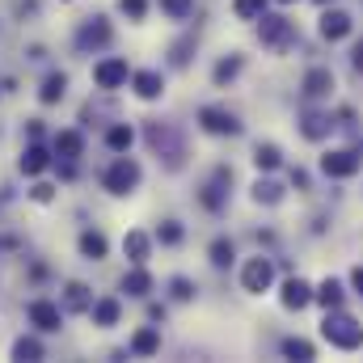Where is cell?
Segmentation results:
<instances>
[{
    "label": "cell",
    "instance_id": "1",
    "mask_svg": "<svg viewBox=\"0 0 363 363\" xmlns=\"http://www.w3.org/2000/svg\"><path fill=\"white\" fill-rule=\"evenodd\" d=\"M321 334H325V342H330V347H338V351H355V347H363V325L355 321V317H347V313L325 317Z\"/></svg>",
    "mask_w": 363,
    "mask_h": 363
},
{
    "label": "cell",
    "instance_id": "2",
    "mask_svg": "<svg viewBox=\"0 0 363 363\" xmlns=\"http://www.w3.org/2000/svg\"><path fill=\"white\" fill-rule=\"evenodd\" d=\"M135 182H140V165L123 157V161L110 165V174H106V190H110V194H127V190H135Z\"/></svg>",
    "mask_w": 363,
    "mask_h": 363
},
{
    "label": "cell",
    "instance_id": "3",
    "mask_svg": "<svg viewBox=\"0 0 363 363\" xmlns=\"http://www.w3.org/2000/svg\"><path fill=\"white\" fill-rule=\"evenodd\" d=\"M321 169H325V178H351V174L359 169V152H351V148L325 152V157H321Z\"/></svg>",
    "mask_w": 363,
    "mask_h": 363
},
{
    "label": "cell",
    "instance_id": "4",
    "mask_svg": "<svg viewBox=\"0 0 363 363\" xmlns=\"http://www.w3.org/2000/svg\"><path fill=\"white\" fill-rule=\"evenodd\" d=\"M241 283H245V291H267V287L274 283V267L267 262V258H254V262H245Z\"/></svg>",
    "mask_w": 363,
    "mask_h": 363
},
{
    "label": "cell",
    "instance_id": "5",
    "mask_svg": "<svg viewBox=\"0 0 363 363\" xmlns=\"http://www.w3.org/2000/svg\"><path fill=\"white\" fill-rule=\"evenodd\" d=\"M199 123H203V131H211V135H237V118H233L228 110H220V106H207V110L199 114Z\"/></svg>",
    "mask_w": 363,
    "mask_h": 363
},
{
    "label": "cell",
    "instance_id": "6",
    "mask_svg": "<svg viewBox=\"0 0 363 363\" xmlns=\"http://www.w3.org/2000/svg\"><path fill=\"white\" fill-rule=\"evenodd\" d=\"M93 81H97L101 89H118V85L127 81V64H123V60H101V64L93 68Z\"/></svg>",
    "mask_w": 363,
    "mask_h": 363
},
{
    "label": "cell",
    "instance_id": "7",
    "mask_svg": "<svg viewBox=\"0 0 363 363\" xmlns=\"http://www.w3.org/2000/svg\"><path fill=\"white\" fill-rule=\"evenodd\" d=\"M30 321H34L43 334H51V330H60V308H55L51 300H34V304H30Z\"/></svg>",
    "mask_w": 363,
    "mask_h": 363
},
{
    "label": "cell",
    "instance_id": "8",
    "mask_svg": "<svg viewBox=\"0 0 363 363\" xmlns=\"http://www.w3.org/2000/svg\"><path fill=\"white\" fill-rule=\"evenodd\" d=\"M321 34H325L330 43L347 38V34H351V17H347V13H338V9H334V13H325V17H321Z\"/></svg>",
    "mask_w": 363,
    "mask_h": 363
},
{
    "label": "cell",
    "instance_id": "9",
    "mask_svg": "<svg viewBox=\"0 0 363 363\" xmlns=\"http://www.w3.org/2000/svg\"><path fill=\"white\" fill-rule=\"evenodd\" d=\"M131 85H135V93H140L144 101H152V97H161V93H165L161 72H135V77H131Z\"/></svg>",
    "mask_w": 363,
    "mask_h": 363
},
{
    "label": "cell",
    "instance_id": "10",
    "mask_svg": "<svg viewBox=\"0 0 363 363\" xmlns=\"http://www.w3.org/2000/svg\"><path fill=\"white\" fill-rule=\"evenodd\" d=\"M330 89H334V77H330V68H313V72L304 77V93H308V97H325Z\"/></svg>",
    "mask_w": 363,
    "mask_h": 363
},
{
    "label": "cell",
    "instance_id": "11",
    "mask_svg": "<svg viewBox=\"0 0 363 363\" xmlns=\"http://www.w3.org/2000/svg\"><path fill=\"white\" fill-rule=\"evenodd\" d=\"M81 148H85V140H81L77 131H60V135H55V152H60L64 161H77Z\"/></svg>",
    "mask_w": 363,
    "mask_h": 363
},
{
    "label": "cell",
    "instance_id": "12",
    "mask_svg": "<svg viewBox=\"0 0 363 363\" xmlns=\"http://www.w3.org/2000/svg\"><path fill=\"white\" fill-rule=\"evenodd\" d=\"M308 300H313V291H308L304 279H291V283L283 287V304H287V308H304Z\"/></svg>",
    "mask_w": 363,
    "mask_h": 363
},
{
    "label": "cell",
    "instance_id": "13",
    "mask_svg": "<svg viewBox=\"0 0 363 363\" xmlns=\"http://www.w3.org/2000/svg\"><path fill=\"white\" fill-rule=\"evenodd\" d=\"M51 165V157H47V148H38V144H30L26 148V157H21V174H43Z\"/></svg>",
    "mask_w": 363,
    "mask_h": 363
},
{
    "label": "cell",
    "instance_id": "14",
    "mask_svg": "<svg viewBox=\"0 0 363 363\" xmlns=\"http://www.w3.org/2000/svg\"><path fill=\"white\" fill-rule=\"evenodd\" d=\"M106 43H110V26H106L101 17L81 30V47H106Z\"/></svg>",
    "mask_w": 363,
    "mask_h": 363
},
{
    "label": "cell",
    "instance_id": "15",
    "mask_svg": "<svg viewBox=\"0 0 363 363\" xmlns=\"http://www.w3.org/2000/svg\"><path fill=\"white\" fill-rule=\"evenodd\" d=\"M131 351H135V355H157V351H161V334H157V330H140V334L131 338Z\"/></svg>",
    "mask_w": 363,
    "mask_h": 363
},
{
    "label": "cell",
    "instance_id": "16",
    "mask_svg": "<svg viewBox=\"0 0 363 363\" xmlns=\"http://www.w3.org/2000/svg\"><path fill=\"white\" fill-rule=\"evenodd\" d=\"M64 89H68V77H64V72H51V77L43 81V93H38V97L51 106V101H60V97H64Z\"/></svg>",
    "mask_w": 363,
    "mask_h": 363
},
{
    "label": "cell",
    "instance_id": "17",
    "mask_svg": "<svg viewBox=\"0 0 363 363\" xmlns=\"http://www.w3.org/2000/svg\"><path fill=\"white\" fill-rule=\"evenodd\" d=\"M123 291H131V296H148L152 291V274L148 271H131L123 279Z\"/></svg>",
    "mask_w": 363,
    "mask_h": 363
},
{
    "label": "cell",
    "instance_id": "18",
    "mask_svg": "<svg viewBox=\"0 0 363 363\" xmlns=\"http://www.w3.org/2000/svg\"><path fill=\"white\" fill-rule=\"evenodd\" d=\"M123 250L131 254V262H144V258H148V237H144V233H127Z\"/></svg>",
    "mask_w": 363,
    "mask_h": 363
},
{
    "label": "cell",
    "instance_id": "19",
    "mask_svg": "<svg viewBox=\"0 0 363 363\" xmlns=\"http://www.w3.org/2000/svg\"><path fill=\"white\" fill-rule=\"evenodd\" d=\"M93 321L97 325H114L118 321V300H97L93 304Z\"/></svg>",
    "mask_w": 363,
    "mask_h": 363
},
{
    "label": "cell",
    "instance_id": "20",
    "mask_svg": "<svg viewBox=\"0 0 363 363\" xmlns=\"http://www.w3.org/2000/svg\"><path fill=\"white\" fill-rule=\"evenodd\" d=\"M317 300H321L325 308H338V304H342V287H338L334 279H325V283L317 287Z\"/></svg>",
    "mask_w": 363,
    "mask_h": 363
},
{
    "label": "cell",
    "instance_id": "21",
    "mask_svg": "<svg viewBox=\"0 0 363 363\" xmlns=\"http://www.w3.org/2000/svg\"><path fill=\"white\" fill-rule=\"evenodd\" d=\"M81 254L85 258H106V237L101 233H85L81 237Z\"/></svg>",
    "mask_w": 363,
    "mask_h": 363
},
{
    "label": "cell",
    "instance_id": "22",
    "mask_svg": "<svg viewBox=\"0 0 363 363\" xmlns=\"http://www.w3.org/2000/svg\"><path fill=\"white\" fill-rule=\"evenodd\" d=\"M262 9H267V0H233V13H237L241 21H254V17H262Z\"/></svg>",
    "mask_w": 363,
    "mask_h": 363
},
{
    "label": "cell",
    "instance_id": "23",
    "mask_svg": "<svg viewBox=\"0 0 363 363\" xmlns=\"http://www.w3.org/2000/svg\"><path fill=\"white\" fill-rule=\"evenodd\" d=\"M262 38H267V43L287 38V21H283V17H262Z\"/></svg>",
    "mask_w": 363,
    "mask_h": 363
},
{
    "label": "cell",
    "instance_id": "24",
    "mask_svg": "<svg viewBox=\"0 0 363 363\" xmlns=\"http://www.w3.org/2000/svg\"><path fill=\"white\" fill-rule=\"evenodd\" d=\"M254 165H258V169H274V165H279V148H274V144H258V148H254Z\"/></svg>",
    "mask_w": 363,
    "mask_h": 363
},
{
    "label": "cell",
    "instance_id": "25",
    "mask_svg": "<svg viewBox=\"0 0 363 363\" xmlns=\"http://www.w3.org/2000/svg\"><path fill=\"white\" fill-rule=\"evenodd\" d=\"M131 127H110V135H106V144L114 148V152H123V148H131Z\"/></svg>",
    "mask_w": 363,
    "mask_h": 363
},
{
    "label": "cell",
    "instance_id": "26",
    "mask_svg": "<svg viewBox=\"0 0 363 363\" xmlns=\"http://www.w3.org/2000/svg\"><path fill=\"white\" fill-rule=\"evenodd\" d=\"M13 355H17V359H38V355H43V347H38V338H17Z\"/></svg>",
    "mask_w": 363,
    "mask_h": 363
},
{
    "label": "cell",
    "instance_id": "27",
    "mask_svg": "<svg viewBox=\"0 0 363 363\" xmlns=\"http://www.w3.org/2000/svg\"><path fill=\"white\" fill-rule=\"evenodd\" d=\"M283 355H291V359H313V347H308L304 338H287V342H283Z\"/></svg>",
    "mask_w": 363,
    "mask_h": 363
},
{
    "label": "cell",
    "instance_id": "28",
    "mask_svg": "<svg viewBox=\"0 0 363 363\" xmlns=\"http://www.w3.org/2000/svg\"><path fill=\"white\" fill-rule=\"evenodd\" d=\"M211 262H216V267H228V262H233V241H216V245H211Z\"/></svg>",
    "mask_w": 363,
    "mask_h": 363
},
{
    "label": "cell",
    "instance_id": "29",
    "mask_svg": "<svg viewBox=\"0 0 363 363\" xmlns=\"http://www.w3.org/2000/svg\"><path fill=\"white\" fill-rule=\"evenodd\" d=\"M254 199H258V203H279V186H274V182H258V186H254Z\"/></svg>",
    "mask_w": 363,
    "mask_h": 363
},
{
    "label": "cell",
    "instance_id": "30",
    "mask_svg": "<svg viewBox=\"0 0 363 363\" xmlns=\"http://www.w3.org/2000/svg\"><path fill=\"white\" fill-rule=\"evenodd\" d=\"M237 72H241V60H224V64H220V68H216V81H220V85H224V81H233V77H237Z\"/></svg>",
    "mask_w": 363,
    "mask_h": 363
},
{
    "label": "cell",
    "instance_id": "31",
    "mask_svg": "<svg viewBox=\"0 0 363 363\" xmlns=\"http://www.w3.org/2000/svg\"><path fill=\"white\" fill-rule=\"evenodd\" d=\"M325 131H330V118H308V123H304V135H308V140H321Z\"/></svg>",
    "mask_w": 363,
    "mask_h": 363
},
{
    "label": "cell",
    "instance_id": "32",
    "mask_svg": "<svg viewBox=\"0 0 363 363\" xmlns=\"http://www.w3.org/2000/svg\"><path fill=\"white\" fill-rule=\"evenodd\" d=\"M85 304H89L85 287H81V283H72V287H68V308H85Z\"/></svg>",
    "mask_w": 363,
    "mask_h": 363
},
{
    "label": "cell",
    "instance_id": "33",
    "mask_svg": "<svg viewBox=\"0 0 363 363\" xmlns=\"http://www.w3.org/2000/svg\"><path fill=\"white\" fill-rule=\"evenodd\" d=\"M161 9H165L169 17H186V13H190V0H161Z\"/></svg>",
    "mask_w": 363,
    "mask_h": 363
},
{
    "label": "cell",
    "instance_id": "34",
    "mask_svg": "<svg viewBox=\"0 0 363 363\" xmlns=\"http://www.w3.org/2000/svg\"><path fill=\"white\" fill-rule=\"evenodd\" d=\"M161 241H165V245H178V241H182V228H178V224H165V228H161Z\"/></svg>",
    "mask_w": 363,
    "mask_h": 363
},
{
    "label": "cell",
    "instance_id": "35",
    "mask_svg": "<svg viewBox=\"0 0 363 363\" xmlns=\"http://www.w3.org/2000/svg\"><path fill=\"white\" fill-rule=\"evenodd\" d=\"M144 9H148L144 0H123V13H127V17H144Z\"/></svg>",
    "mask_w": 363,
    "mask_h": 363
},
{
    "label": "cell",
    "instance_id": "36",
    "mask_svg": "<svg viewBox=\"0 0 363 363\" xmlns=\"http://www.w3.org/2000/svg\"><path fill=\"white\" fill-rule=\"evenodd\" d=\"M174 296H178V300H190V283H186V279H174Z\"/></svg>",
    "mask_w": 363,
    "mask_h": 363
},
{
    "label": "cell",
    "instance_id": "37",
    "mask_svg": "<svg viewBox=\"0 0 363 363\" xmlns=\"http://www.w3.org/2000/svg\"><path fill=\"white\" fill-rule=\"evenodd\" d=\"M51 194H55L51 186H34V199H38V203H51Z\"/></svg>",
    "mask_w": 363,
    "mask_h": 363
},
{
    "label": "cell",
    "instance_id": "38",
    "mask_svg": "<svg viewBox=\"0 0 363 363\" xmlns=\"http://www.w3.org/2000/svg\"><path fill=\"white\" fill-rule=\"evenodd\" d=\"M355 287H359V296H363V267L355 271Z\"/></svg>",
    "mask_w": 363,
    "mask_h": 363
},
{
    "label": "cell",
    "instance_id": "39",
    "mask_svg": "<svg viewBox=\"0 0 363 363\" xmlns=\"http://www.w3.org/2000/svg\"><path fill=\"white\" fill-rule=\"evenodd\" d=\"M283 4H291V0H283Z\"/></svg>",
    "mask_w": 363,
    "mask_h": 363
}]
</instances>
